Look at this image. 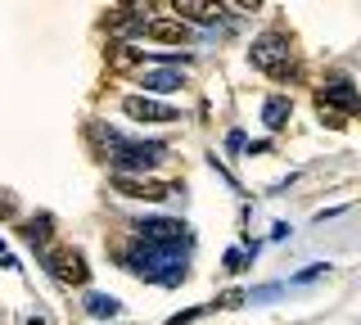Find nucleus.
I'll return each instance as SVG.
<instances>
[{"mask_svg": "<svg viewBox=\"0 0 361 325\" xmlns=\"http://www.w3.org/2000/svg\"><path fill=\"white\" fill-rule=\"evenodd\" d=\"M50 231H54V221H50V212H41V217H32V221H23V235H27L32 244H50Z\"/></svg>", "mask_w": 361, "mask_h": 325, "instance_id": "nucleus-13", "label": "nucleus"}, {"mask_svg": "<svg viewBox=\"0 0 361 325\" xmlns=\"http://www.w3.org/2000/svg\"><path fill=\"white\" fill-rule=\"evenodd\" d=\"M321 104H325V109L334 104V114H357L361 99H357V91H353V82H348L343 73H334L330 82L321 86Z\"/></svg>", "mask_w": 361, "mask_h": 325, "instance_id": "nucleus-5", "label": "nucleus"}, {"mask_svg": "<svg viewBox=\"0 0 361 325\" xmlns=\"http://www.w3.org/2000/svg\"><path fill=\"white\" fill-rule=\"evenodd\" d=\"M122 262L131 266L140 280H149V285H163V289H172L180 285V276H185V266H190V249L185 244H131L127 253H122Z\"/></svg>", "mask_w": 361, "mask_h": 325, "instance_id": "nucleus-1", "label": "nucleus"}, {"mask_svg": "<svg viewBox=\"0 0 361 325\" xmlns=\"http://www.w3.org/2000/svg\"><path fill=\"white\" fill-rule=\"evenodd\" d=\"M122 109H127L135 122H176L180 118V109L158 104V99H145V95H127V99H122Z\"/></svg>", "mask_w": 361, "mask_h": 325, "instance_id": "nucleus-7", "label": "nucleus"}, {"mask_svg": "<svg viewBox=\"0 0 361 325\" xmlns=\"http://www.w3.org/2000/svg\"><path fill=\"white\" fill-rule=\"evenodd\" d=\"M145 37H149V41H163V46H185L195 32L180 23V18H149V23H145Z\"/></svg>", "mask_w": 361, "mask_h": 325, "instance_id": "nucleus-8", "label": "nucleus"}, {"mask_svg": "<svg viewBox=\"0 0 361 325\" xmlns=\"http://www.w3.org/2000/svg\"><path fill=\"white\" fill-rule=\"evenodd\" d=\"M86 312L90 317H118V298H104V294H86Z\"/></svg>", "mask_w": 361, "mask_h": 325, "instance_id": "nucleus-15", "label": "nucleus"}, {"mask_svg": "<svg viewBox=\"0 0 361 325\" xmlns=\"http://www.w3.org/2000/svg\"><path fill=\"white\" fill-rule=\"evenodd\" d=\"M248 63L262 68L267 77H276V82L298 77V59H293V46H289L285 32H262V37L248 46Z\"/></svg>", "mask_w": 361, "mask_h": 325, "instance_id": "nucleus-2", "label": "nucleus"}, {"mask_svg": "<svg viewBox=\"0 0 361 325\" xmlns=\"http://www.w3.org/2000/svg\"><path fill=\"white\" fill-rule=\"evenodd\" d=\"M45 266L54 271L59 285H86L90 280V266L77 249H45Z\"/></svg>", "mask_w": 361, "mask_h": 325, "instance_id": "nucleus-4", "label": "nucleus"}, {"mask_svg": "<svg viewBox=\"0 0 361 325\" xmlns=\"http://www.w3.org/2000/svg\"><path fill=\"white\" fill-rule=\"evenodd\" d=\"M176 14L180 18H199V23H217L221 5H199V0H176Z\"/></svg>", "mask_w": 361, "mask_h": 325, "instance_id": "nucleus-11", "label": "nucleus"}, {"mask_svg": "<svg viewBox=\"0 0 361 325\" xmlns=\"http://www.w3.org/2000/svg\"><path fill=\"white\" fill-rule=\"evenodd\" d=\"M109 68H113V73H131V68H140V50H131V46H113V50H109Z\"/></svg>", "mask_w": 361, "mask_h": 325, "instance_id": "nucleus-14", "label": "nucleus"}, {"mask_svg": "<svg viewBox=\"0 0 361 325\" xmlns=\"http://www.w3.org/2000/svg\"><path fill=\"white\" fill-rule=\"evenodd\" d=\"M113 190L118 195H131V199H163L167 195V185L163 181H149V176H113Z\"/></svg>", "mask_w": 361, "mask_h": 325, "instance_id": "nucleus-9", "label": "nucleus"}, {"mask_svg": "<svg viewBox=\"0 0 361 325\" xmlns=\"http://www.w3.org/2000/svg\"><path fill=\"white\" fill-rule=\"evenodd\" d=\"M140 86L145 91H180V73L176 68H145Z\"/></svg>", "mask_w": 361, "mask_h": 325, "instance_id": "nucleus-10", "label": "nucleus"}, {"mask_svg": "<svg viewBox=\"0 0 361 325\" xmlns=\"http://www.w3.org/2000/svg\"><path fill=\"white\" fill-rule=\"evenodd\" d=\"M195 317H203V307H190V312H176V317H172V321H167V325H190V321H195Z\"/></svg>", "mask_w": 361, "mask_h": 325, "instance_id": "nucleus-16", "label": "nucleus"}, {"mask_svg": "<svg viewBox=\"0 0 361 325\" xmlns=\"http://www.w3.org/2000/svg\"><path fill=\"white\" fill-rule=\"evenodd\" d=\"M262 122H267L271 131L285 127V122H289V99H285V95H271L267 104H262Z\"/></svg>", "mask_w": 361, "mask_h": 325, "instance_id": "nucleus-12", "label": "nucleus"}, {"mask_svg": "<svg viewBox=\"0 0 361 325\" xmlns=\"http://www.w3.org/2000/svg\"><path fill=\"white\" fill-rule=\"evenodd\" d=\"M135 231H140L149 244H185V226H180L176 217H140Z\"/></svg>", "mask_w": 361, "mask_h": 325, "instance_id": "nucleus-6", "label": "nucleus"}, {"mask_svg": "<svg viewBox=\"0 0 361 325\" xmlns=\"http://www.w3.org/2000/svg\"><path fill=\"white\" fill-rule=\"evenodd\" d=\"M163 159H167V149L158 140H127V136H118V131H109V163L118 167L122 176H135V172H145V167H154Z\"/></svg>", "mask_w": 361, "mask_h": 325, "instance_id": "nucleus-3", "label": "nucleus"}, {"mask_svg": "<svg viewBox=\"0 0 361 325\" xmlns=\"http://www.w3.org/2000/svg\"><path fill=\"white\" fill-rule=\"evenodd\" d=\"M226 149L240 154V149H244V131H231V136H226Z\"/></svg>", "mask_w": 361, "mask_h": 325, "instance_id": "nucleus-18", "label": "nucleus"}, {"mask_svg": "<svg viewBox=\"0 0 361 325\" xmlns=\"http://www.w3.org/2000/svg\"><path fill=\"white\" fill-rule=\"evenodd\" d=\"M321 122H325V127H343V114H334V109L321 104Z\"/></svg>", "mask_w": 361, "mask_h": 325, "instance_id": "nucleus-17", "label": "nucleus"}]
</instances>
